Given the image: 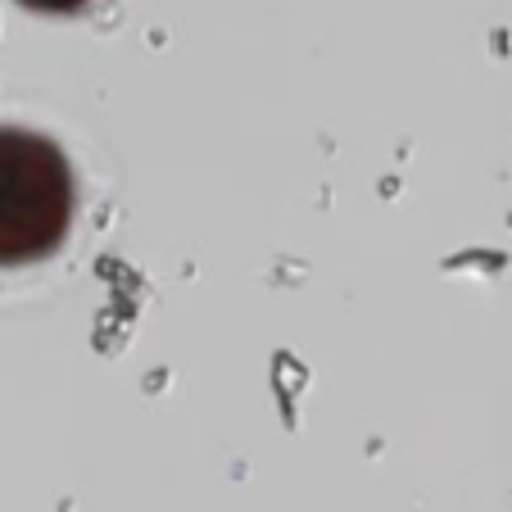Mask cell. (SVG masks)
<instances>
[{"mask_svg": "<svg viewBox=\"0 0 512 512\" xmlns=\"http://www.w3.org/2000/svg\"><path fill=\"white\" fill-rule=\"evenodd\" d=\"M78 213V177L50 136L0 127V268L50 259Z\"/></svg>", "mask_w": 512, "mask_h": 512, "instance_id": "1", "label": "cell"}, {"mask_svg": "<svg viewBox=\"0 0 512 512\" xmlns=\"http://www.w3.org/2000/svg\"><path fill=\"white\" fill-rule=\"evenodd\" d=\"M19 5L37 14H78V10H87L91 0H19Z\"/></svg>", "mask_w": 512, "mask_h": 512, "instance_id": "2", "label": "cell"}]
</instances>
